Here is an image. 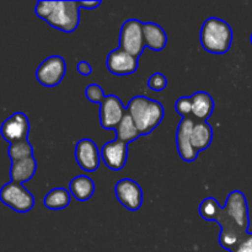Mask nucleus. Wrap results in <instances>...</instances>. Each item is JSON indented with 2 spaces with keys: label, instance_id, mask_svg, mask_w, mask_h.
Masks as SVG:
<instances>
[{
  "label": "nucleus",
  "instance_id": "26",
  "mask_svg": "<svg viewBox=\"0 0 252 252\" xmlns=\"http://www.w3.org/2000/svg\"><path fill=\"white\" fill-rule=\"evenodd\" d=\"M148 86L153 91H162L167 86L166 76L161 73H154L148 80Z\"/></svg>",
  "mask_w": 252,
  "mask_h": 252
},
{
  "label": "nucleus",
  "instance_id": "13",
  "mask_svg": "<svg viewBox=\"0 0 252 252\" xmlns=\"http://www.w3.org/2000/svg\"><path fill=\"white\" fill-rule=\"evenodd\" d=\"M101 159L106 166L113 171H120L125 167L128 159V144L115 139L103 144L101 148Z\"/></svg>",
  "mask_w": 252,
  "mask_h": 252
},
{
  "label": "nucleus",
  "instance_id": "2",
  "mask_svg": "<svg viewBox=\"0 0 252 252\" xmlns=\"http://www.w3.org/2000/svg\"><path fill=\"white\" fill-rule=\"evenodd\" d=\"M34 12L52 27L66 33L75 31L80 22L79 1H38Z\"/></svg>",
  "mask_w": 252,
  "mask_h": 252
},
{
  "label": "nucleus",
  "instance_id": "22",
  "mask_svg": "<svg viewBox=\"0 0 252 252\" xmlns=\"http://www.w3.org/2000/svg\"><path fill=\"white\" fill-rule=\"evenodd\" d=\"M7 154H9L11 162L26 159V158H32L33 157V147L29 142V139L12 143V144H10L9 149H7Z\"/></svg>",
  "mask_w": 252,
  "mask_h": 252
},
{
  "label": "nucleus",
  "instance_id": "21",
  "mask_svg": "<svg viewBox=\"0 0 252 252\" xmlns=\"http://www.w3.org/2000/svg\"><path fill=\"white\" fill-rule=\"evenodd\" d=\"M71 193L63 187L51 189L44 197V206L52 211L64 209L70 204Z\"/></svg>",
  "mask_w": 252,
  "mask_h": 252
},
{
  "label": "nucleus",
  "instance_id": "20",
  "mask_svg": "<svg viewBox=\"0 0 252 252\" xmlns=\"http://www.w3.org/2000/svg\"><path fill=\"white\" fill-rule=\"evenodd\" d=\"M116 132V139L121 140V142L126 143V144H129L130 142H134L135 139L140 137V133L138 130L137 126H135L134 121L130 117L129 113H126L125 117L122 118L118 126L115 129Z\"/></svg>",
  "mask_w": 252,
  "mask_h": 252
},
{
  "label": "nucleus",
  "instance_id": "14",
  "mask_svg": "<svg viewBox=\"0 0 252 252\" xmlns=\"http://www.w3.org/2000/svg\"><path fill=\"white\" fill-rule=\"evenodd\" d=\"M106 65L108 70L115 75H129L137 71L139 63H138V58L130 56L129 53L118 47L110 52L106 59Z\"/></svg>",
  "mask_w": 252,
  "mask_h": 252
},
{
  "label": "nucleus",
  "instance_id": "27",
  "mask_svg": "<svg viewBox=\"0 0 252 252\" xmlns=\"http://www.w3.org/2000/svg\"><path fill=\"white\" fill-rule=\"evenodd\" d=\"M230 252H252V233H249L246 238Z\"/></svg>",
  "mask_w": 252,
  "mask_h": 252
},
{
  "label": "nucleus",
  "instance_id": "7",
  "mask_svg": "<svg viewBox=\"0 0 252 252\" xmlns=\"http://www.w3.org/2000/svg\"><path fill=\"white\" fill-rule=\"evenodd\" d=\"M66 71V64L63 57L51 56L44 59L36 70V79L47 88H53L63 80Z\"/></svg>",
  "mask_w": 252,
  "mask_h": 252
},
{
  "label": "nucleus",
  "instance_id": "18",
  "mask_svg": "<svg viewBox=\"0 0 252 252\" xmlns=\"http://www.w3.org/2000/svg\"><path fill=\"white\" fill-rule=\"evenodd\" d=\"M191 140L192 145L198 153L208 149L213 140V128L206 121H194Z\"/></svg>",
  "mask_w": 252,
  "mask_h": 252
},
{
  "label": "nucleus",
  "instance_id": "5",
  "mask_svg": "<svg viewBox=\"0 0 252 252\" xmlns=\"http://www.w3.org/2000/svg\"><path fill=\"white\" fill-rule=\"evenodd\" d=\"M0 201L17 213L30 212L34 206V198L31 192L22 184L10 181L0 189Z\"/></svg>",
  "mask_w": 252,
  "mask_h": 252
},
{
  "label": "nucleus",
  "instance_id": "25",
  "mask_svg": "<svg viewBox=\"0 0 252 252\" xmlns=\"http://www.w3.org/2000/svg\"><path fill=\"white\" fill-rule=\"evenodd\" d=\"M85 96L88 97L89 101H91L94 103H100V105L103 101V98L106 97L102 88L98 84H90L85 89Z\"/></svg>",
  "mask_w": 252,
  "mask_h": 252
},
{
  "label": "nucleus",
  "instance_id": "6",
  "mask_svg": "<svg viewBox=\"0 0 252 252\" xmlns=\"http://www.w3.org/2000/svg\"><path fill=\"white\" fill-rule=\"evenodd\" d=\"M144 36H143V22L137 19L127 20L122 25L120 34V48L130 56L139 58L144 51Z\"/></svg>",
  "mask_w": 252,
  "mask_h": 252
},
{
  "label": "nucleus",
  "instance_id": "29",
  "mask_svg": "<svg viewBox=\"0 0 252 252\" xmlns=\"http://www.w3.org/2000/svg\"><path fill=\"white\" fill-rule=\"evenodd\" d=\"M101 5V1H79V6L86 7V9H94Z\"/></svg>",
  "mask_w": 252,
  "mask_h": 252
},
{
  "label": "nucleus",
  "instance_id": "11",
  "mask_svg": "<svg viewBox=\"0 0 252 252\" xmlns=\"http://www.w3.org/2000/svg\"><path fill=\"white\" fill-rule=\"evenodd\" d=\"M194 118H182L180 122L179 128L176 133V142H177V152L184 161L192 162L198 157V152L193 148L191 140L192 128L194 125Z\"/></svg>",
  "mask_w": 252,
  "mask_h": 252
},
{
  "label": "nucleus",
  "instance_id": "4",
  "mask_svg": "<svg viewBox=\"0 0 252 252\" xmlns=\"http://www.w3.org/2000/svg\"><path fill=\"white\" fill-rule=\"evenodd\" d=\"M201 43L209 53H226L233 43V30L224 20L209 17L202 25Z\"/></svg>",
  "mask_w": 252,
  "mask_h": 252
},
{
  "label": "nucleus",
  "instance_id": "8",
  "mask_svg": "<svg viewBox=\"0 0 252 252\" xmlns=\"http://www.w3.org/2000/svg\"><path fill=\"white\" fill-rule=\"evenodd\" d=\"M30 121L24 112H15L2 122L0 134L10 144L29 138Z\"/></svg>",
  "mask_w": 252,
  "mask_h": 252
},
{
  "label": "nucleus",
  "instance_id": "24",
  "mask_svg": "<svg viewBox=\"0 0 252 252\" xmlns=\"http://www.w3.org/2000/svg\"><path fill=\"white\" fill-rule=\"evenodd\" d=\"M175 110L177 111L179 115L182 116V118L192 117V100L191 96H182L175 103ZM193 118V117H192Z\"/></svg>",
  "mask_w": 252,
  "mask_h": 252
},
{
  "label": "nucleus",
  "instance_id": "28",
  "mask_svg": "<svg viewBox=\"0 0 252 252\" xmlns=\"http://www.w3.org/2000/svg\"><path fill=\"white\" fill-rule=\"evenodd\" d=\"M76 69H78V71L81 75H90V74L93 73V66L85 61L79 62L78 65H76Z\"/></svg>",
  "mask_w": 252,
  "mask_h": 252
},
{
  "label": "nucleus",
  "instance_id": "1",
  "mask_svg": "<svg viewBox=\"0 0 252 252\" xmlns=\"http://www.w3.org/2000/svg\"><path fill=\"white\" fill-rule=\"evenodd\" d=\"M217 223L220 225L219 244L225 250H234L249 234L250 217L245 194L241 191H233L221 207Z\"/></svg>",
  "mask_w": 252,
  "mask_h": 252
},
{
  "label": "nucleus",
  "instance_id": "3",
  "mask_svg": "<svg viewBox=\"0 0 252 252\" xmlns=\"http://www.w3.org/2000/svg\"><path fill=\"white\" fill-rule=\"evenodd\" d=\"M127 112L134 121L142 135L152 133L164 118V106L147 96H134L127 106Z\"/></svg>",
  "mask_w": 252,
  "mask_h": 252
},
{
  "label": "nucleus",
  "instance_id": "19",
  "mask_svg": "<svg viewBox=\"0 0 252 252\" xmlns=\"http://www.w3.org/2000/svg\"><path fill=\"white\" fill-rule=\"evenodd\" d=\"M69 192L75 199L85 202L93 197L94 192H95V182L85 175H79L70 181Z\"/></svg>",
  "mask_w": 252,
  "mask_h": 252
},
{
  "label": "nucleus",
  "instance_id": "16",
  "mask_svg": "<svg viewBox=\"0 0 252 252\" xmlns=\"http://www.w3.org/2000/svg\"><path fill=\"white\" fill-rule=\"evenodd\" d=\"M192 117L196 121H206L214 111V100L208 93L198 91L191 96Z\"/></svg>",
  "mask_w": 252,
  "mask_h": 252
},
{
  "label": "nucleus",
  "instance_id": "10",
  "mask_svg": "<svg viewBox=\"0 0 252 252\" xmlns=\"http://www.w3.org/2000/svg\"><path fill=\"white\" fill-rule=\"evenodd\" d=\"M126 113H127V108L123 106L122 101L118 96H106L100 105L101 126L103 129H116Z\"/></svg>",
  "mask_w": 252,
  "mask_h": 252
},
{
  "label": "nucleus",
  "instance_id": "30",
  "mask_svg": "<svg viewBox=\"0 0 252 252\" xmlns=\"http://www.w3.org/2000/svg\"><path fill=\"white\" fill-rule=\"evenodd\" d=\"M250 39H251V43H252V33H251V38Z\"/></svg>",
  "mask_w": 252,
  "mask_h": 252
},
{
  "label": "nucleus",
  "instance_id": "23",
  "mask_svg": "<svg viewBox=\"0 0 252 252\" xmlns=\"http://www.w3.org/2000/svg\"><path fill=\"white\" fill-rule=\"evenodd\" d=\"M221 206L219 202L213 197L203 199L202 203L199 204V214L204 220L208 221H217L219 214H220Z\"/></svg>",
  "mask_w": 252,
  "mask_h": 252
},
{
  "label": "nucleus",
  "instance_id": "17",
  "mask_svg": "<svg viewBox=\"0 0 252 252\" xmlns=\"http://www.w3.org/2000/svg\"><path fill=\"white\" fill-rule=\"evenodd\" d=\"M36 170L37 161L33 157L17 160V161L11 162L10 177H11V181L17 182V184H24V182L30 181L34 176Z\"/></svg>",
  "mask_w": 252,
  "mask_h": 252
},
{
  "label": "nucleus",
  "instance_id": "12",
  "mask_svg": "<svg viewBox=\"0 0 252 252\" xmlns=\"http://www.w3.org/2000/svg\"><path fill=\"white\" fill-rule=\"evenodd\" d=\"M75 160L84 171H96L100 166L101 153L95 142L89 138L79 140L75 145Z\"/></svg>",
  "mask_w": 252,
  "mask_h": 252
},
{
  "label": "nucleus",
  "instance_id": "9",
  "mask_svg": "<svg viewBox=\"0 0 252 252\" xmlns=\"http://www.w3.org/2000/svg\"><path fill=\"white\" fill-rule=\"evenodd\" d=\"M115 193L118 202L128 211H138L143 203V191L138 182L130 179H123L115 186Z\"/></svg>",
  "mask_w": 252,
  "mask_h": 252
},
{
  "label": "nucleus",
  "instance_id": "15",
  "mask_svg": "<svg viewBox=\"0 0 252 252\" xmlns=\"http://www.w3.org/2000/svg\"><path fill=\"white\" fill-rule=\"evenodd\" d=\"M143 36H144L145 46L153 51H162L167 43L166 32L161 26L154 22L143 24Z\"/></svg>",
  "mask_w": 252,
  "mask_h": 252
}]
</instances>
